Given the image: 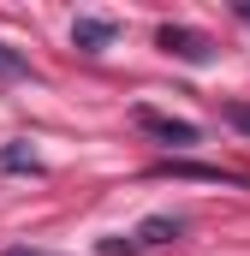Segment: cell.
I'll return each mask as SVG.
<instances>
[{
  "mask_svg": "<svg viewBox=\"0 0 250 256\" xmlns=\"http://www.w3.org/2000/svg\"><path fill=\"white\" fill-rule=\"evenodd\" d=\"M238 18H244V24H250V6H238Z\"/></svg>",
  "mask_w": 250,
  "mask_h": 256,
  "instance_id": "obj_11",
  "label": "cell"
},
{
  "mask_svg": "<svg viewBox=\"0 0 250 256\" xmlns=\"http://www.w3.org/2000/svg\"><path fill=\"white\" fill-rule=\"evenodd\" d=\"M155 173H173V179H208V185H250L244 173H232V167H196V161H167V167H155Z\"/></svg>",
  "mask_w": 250,
  "mask_h": 256,
  "instance_id": "obj_5",
  "label": "cell"
},
{
  "mask_svg": "<svg viewBox=\"0 0 250 256\" xmlns=\"http://www.w3.org/2000/svg\"><path fill=\"white\" fill-rule=\"evenodd\" d=\"M137 126L149 131V137H161V143H173V149H190V143H202V131L190 126V120H173V114H155V108H137Z\"/></svg>",
  "mask_w": 250,
  "mask_h": 256,
  "instance_id": "obj_2",
  "label": "cell"
},
{
  "mask_svg": "<svg viewBox=\"0 0 250 256\" xmlns=\"http://www.w3.org/2000/svg\"><path fill=\"white\" fill-rule=\"evenodd\" d=\"M220 120H226V126H238L250 137V102H226V108H220Z\"/></svg>",
  "mask_w": 250,
  "mask_h": 256,
  "instance_id": "obj_8",
  "label": "cell"
},
{
  "mask_svg": "<svg viewBox=\"0 0 250 256\" xmlns=\"http://www.w3.org/2000/svg\"><path fill=\"white\" fill-rule=\"evenodd\" d=\"M173 238H185V220H179V214H149V220L131 232L137 250H149V244H173Z\"/></svg>",
  "mask_w": 250,
  "mask_h": 256,
  "instance_id": "obj_4",
  "label": "cell"
},
{
  "mask_svg": "<svg viewBox=\"0 0 250 256\" xmlns=\"http://www.w3.org/2000/svg\"><path fill=\"white\" fill-rule=\"evenodd\" d=\"M114 36H120V24H114V18H72V42H78L84 54H102Z\"/></svg>",
  "mask_w": 250,
  "mask_h": 256,
  "instance_id": "obj_3",
  "label": "cell"
},
{
  "mask_svg": "<svg viewBox=\"0 0 250 256\" xmlns=\"http://www.w3.org/2000/svg\"><path fill=\"white\" fill-rule=\"evenodd\" d=\"M0 173H42V161H36L24 143H6V149H0Z\"/></svg>",
  "mask_w": 250,
  "mask_h": 256,
  "instance_id": "obj_6",
  "label": "cell"
},
{
  "mask_svg": "<svg viewBox=\"0 0 250 256\" xmlns=\"http://www.w3.org/2000/svg\"><path fill=\"white\" fill-rule=\"evenodd\" d=\"M0 78H30V60L18 48H6V42H0Z\"/></svg>",
  "mask_w": 250,
  "mask_h": 256,
  "instance_id": "obj_7",
  "label": "cell"
},
{
  "mask_svg": "<svg viewBox=\"0 0 250 256\" xmlns=\"http://www.w3.org/2000/svg\"><path fill=\"white\" fill-rule=\"evenodd\" d=\"M155 42H161L173 60H185V66H208L214 60V36H202V30H190V24H161Z\"/></svg>",
  "mask_w": 250,
  "mask_h": 256,
  "instance_id": "obj_1",
  "label": "cell"
},
{
  "mask_svg": "<svg viewBox=\"0 0 250 256\" xmlns=\"http://www.w3.org/2000/svg\"><path fill=\"white\" fill-rule=\"evenodd\" d=\"M131 250H137V244L120 232V238H102V250H96V256H131Z\"/></svg>",
  "mask_w": 250,
  "mask_h": 256,
  "instance_id": "obj_9",
  "label": "cell"
},
{
  "mask_svg": "<svg viewBox=\"0 0 250 256\" xmlns=\"http://www.w3.org/2000/svg\"><path fill=\"white\" fill-rule=\"evenodd\" d=\"M6 256H54V250H36V244H12Z\"/></svg>",
  "mask_w": 250,
  "mask_h": 256,
  "instance_id": "obj_10",
  "label": "cell"
}]
</instances>
